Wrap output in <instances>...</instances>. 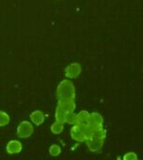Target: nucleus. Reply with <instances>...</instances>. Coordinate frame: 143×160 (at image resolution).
I'll return each instance as SVG.
<instances>
[{
    "label": "nucleus",
    "instance_id": "f03ea898",
    "mask_svg": "<svg viewBox=\"0 0 143 160\" xmlns=\"http://www.w3.org/2000/svg\"><path fill=\"white\" fill-rule=\"evenodd\" d=\"M80 66L78 63H74V64H71L67 69H66V74L69 77H76L79 74L80 72Z\"/></svg>",
    "mask_w": 143,
    "mask_h": 160
},
{
    "label": "nucleus",
    "instance_id": "f257e3e1",
    "mask_svg": "<svg viewBox=\"0 0 143 160\" xmlns=\"http://www.w3.org/2000/svg\"><path fill=\"white\" fill-rule=\"evenodd\" d=\"M58 93L62 94L61 96L65 99H70L74 97V86L68 81H63L59 85Z\"/></svg>",
    "mask_w": 143,
    "mask_h": 160
},
{
    "label": "nucleus",
    "instance_id": "7ed1b4c3",
    "mask_svg": "<svg viewBox=\"0 0 143 160\" xmlns=\"http://www.w3.org/2000/svg\"><path fill=\"white\" fill-rule=\"evenodd\" d=\"M19 129H22V132H24V133L21 135V137H28V136L31 134V132H32V127L29 125L28 122H24V123H22L21 126L19 127Z\"/></svg>",
    "mask_w": 143,
    "mask_h": 160
},
{
    "label": "nucleus",
    "instance_id": "20e7f679",
    "mask_svg": "<svg viewBox=\"0 0 143 160\" xmlns=\"http://www.w3.org/2000/svg\"><path fill=\"white\" fill-rule=\"evenodd\" d=\"M11 143L13 145V141H12ZM14 144H15V145L12 146V145L9 143V145H8V150H9L10 152H19V151L21 150V144H20L19 142L15 141Z\"/></svg>",
    "mask_w": 143,
    "mask_h": 160
}]
</instances>
